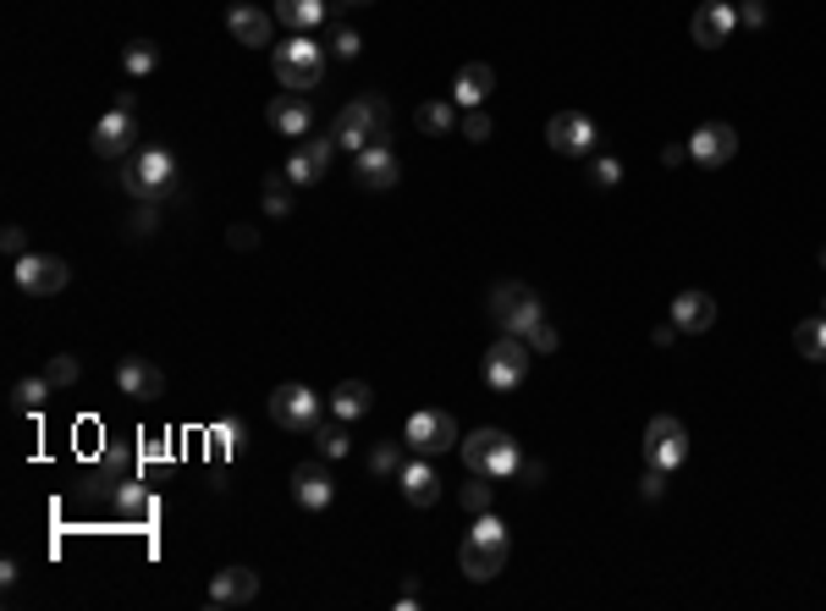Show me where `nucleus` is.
I'll return each mask as SVG.
<instances>
[{
    "mask_svg": "<svg viewBox=\"0 0 826 611\" xmlns=\"http://www.w3.org/2000/svg\"><path fill=\"white\" fill-rule=\"evenodd\" d=\"M508 551H513V540H508V523L496 518V512H474V529L463 535V551H458L463 573H468L474 584H490L496 573L508 568Z\"/></svg>",
    "mask_w": 826,
    "mask_h": 611,
    "instance_id": "1",
    "label": "nucleus"
},
{
    "mask_svg": "<svg viewBox=\"0 0 826 611\" xmlns=\"http://www.w3.org/2000/svg\"><path fill=\"white\" fill-rule=\"evenodd\" d=\"M386 133H391V105L380 95H359V100H348L337 111V133H330V138H337V149L359 154L370 144H386Z\"/></svg>",
    "mask_w": 826,
    "mask_h": 611,
    "instance_id": "2",
    "label": "nucleus"
},
{
    "mask_svg": "<svg viewBox=\"0 0 826 611\" xmlns=\"http://www.w3.org/2000/svg\"><path fill=\"white\" fill-rule=\"evenodd\" d=\"M271 66H276V83L287 95H303V89H314V83L325 77V50L309 34H292L287 45H276Z\"/></svg>",
    "mask_w": 826,
    "mask_h": 611,
    "instance_id": "3",
    "label": "nucleus"
},
{
    "mask_svg": "<svg viewBox=\"0 0 826 611\" xmlns=\"http://www.w3.org/2000/svg\"><path fill=\"white\" fill-rule=\"evenodd\" d=\"M122 188L133 199H165L177 188V160L172 149H138L127 165H122Z\"/></svg>",
    "mask_w": 826,
    "mask_h": 611,
    "instance_id": "4",
    "label": "nucleus"
},
{
    "mask_svg": "<svg viewBox=\"0 0 826 611\" xmlns=\"http://www.w3.org/2000/svg\"><path fill=\"white\" fill-rule=\"evenodd\" d=\"M490 320L502 325L508 336H524L535 320H546V309H540V298H535V287H524V282H496L490 287Z\"/></svg>",
    "mask_w": 826,
    "mask_h": 611,
    "instance_id": "5",
    "label": "nucleus"
},
{
    "mask_svg": "<svg viewBox=\"0 0 826 611\" xmlns=\"http://www.w3.org/2000/svg\"><path fill=\"white\" fill-rule=\"evenodd\" d=\"M402 441L420 452V458H436V452H452V447L463 441V429H458V419H452L447 408H420V413L408 419Z\"/></svg>",
    "mask_w": 826,
    "mask_h": 611,
    "instance_id": "6",
    "label": "nucleus"
},
{
    "mask_svg": "<svg viewBox=\"0 0 826 611\" xmlns=\"http://www.w3.org/2000/svg\"><path fill=\"white\" fill-rule=\"evenodd\" d=\"M644 463L667 469V474L689 463V429H684V419H673V413H655V419L644 424Z\"/></svg>",
    "mask_w": 826,
    "mask_h": 611,
    "instance_id": "7",
    "label": "nucleus"
},
{
    "mask_svg": "<svg viewBox=\"0 0 826 611\" xmlns=\"http://www.w3.org/2000/svg\"><path fill=\"white\" fill-rule=\"evenodd\" d=\"M524 375H529V341L502 331V341L485 353V386H490V391H518Z\"/></svg>",
    "mask_w": 826,
    "mask_h": 611,
    "instance_id": "8",
    "label": "nucleus"
},
{
    "mask_svg": "<svg viewBox=\"0 0 826 611\" xmlns=\"http://www.w3.org/2000/svg\"><path fill=\"white\" fill-rule=\"evenodd\" d=\"M265 408H271V419H276L281 429H292V435H309V429L320 424V397H314L303 381H287V386H276Z\"/></svg>",
    "mask_w": 826,
    "mask_h": 611,
    "instance_id": "9",
    "label": "nucleus"
},
{
    "mask_svg": "<svg viewBox=\"0 0 826 611\" xmlns=\"http://www.w3.org/2000/svg\"><path fill=\"white\" fill-rule=\"evenodd\" d=\"M66 282H72V271L55 253H23L17 259V287L28 298H55V292H66Z\"/></svg>",
    "mask_w": 826,
    "mask_h": 611,
    "instance_id": "10",
    "label": "nucleus"
},
{
    "mask_svg": "<svg viewBox=\"0 0 826 611\" xmlns=\"http://www.w3.org/2000/svg\"><path fill=\"white\" fill-rule=\"evenodd\" d=\"M330 160H337V138H298V149L287 154V183L292 188H314Z\"/></svg>",
    "mask_w": 826,
    "mask_h": 611,
    "instance_id": "11",
    "label": "nucleus"
},
{
    "mask_svg": "<svg viewBox=\"0 0 826 611\" xmlns=\"http://www.w3.org/2000/svg\"><path fill=\"white\" fill-rule=\"evenodd\" d=\"M733 154H738V127H727V122H705V127H694V133H689V160H694V165L722 171Z\"/></svg>",
    "mask_w": 826,
    "mask_h": 611,
    "instance_id": "12",
    "label": "nucleus"
},
{
    "mask_svg": "<svg viewBox=\"0 0 826 611\" xmlns=\"http://www.w3.org/2000/svg\"><path fill=\"white\" fill-rule=\"evenodd\" d=\"M546 144H551L556 154H590V149H596V122H590L585 111H556V116L546 122Z\"/></svg>",
    "mask_w": 826,
    "mask_h": 611,
    "instance_id": "13",
    "label": "nucleus"
},
{
    "mask_svg": "<svg viewBox=\"0 0 826 611\" xmlns=\"http://www.w3.org/2000/svg\"><path fill=\"white\" fill-rule=\"evenodd\" d=\"M733 28H738V7H733V0H705V7L694 12V23H689V34H694L700 50H722L733 39Z\"/></svg>",
    "mask_w": 826,
    "mask_h": 611,
    "instance_id": "14",
    "label": "nucleus"
},
{
    "mask_svg": "<svg viewBox=\"0 0 826 611\" xmlns=\"http://www.w3.org/2000/svg\"><path fill=\"white\" fill-rule=\"evenodd\" d=\"M292 501H298L303 512H325L330 501H337V479H330L325 458H320V463H298V469H292Z\"/></svg>",
    "mask_w": 826,
    "mask_h": 611,
    "instance_id": "15",
    "label": "nucleus"
},
{
    "mask_svg": "<svg viewBox=\"0 0 826 611\" xmlns=\"http://www.w3.org/2000/svg\"><path fill=\"white\" fill-rule=\"evenodd\" d=\"M260 595V573L254 568H221L215 578H210V606L215 611H231V606H248V600H254Z\"/></svg>",
    "mask_w": 826,
    "mask_h": 611,
    "instance_id": "16",
    "label": "nucleus"
},
{
    "mask_svg": "<svg viewBox=\"0 0 826 611\" xmlns=\"http://www.w3.org/2000/svg\"><path fill=\"white\" fill-rule=\"evenodd\" d=\"M133 133H138V122H133V111H105L100 122H95V133H89V144H95V154L100 160H122L127 149H133Z\"/></svg>",
    "mask_w": 826,
    "mask_h": 611,
    "instance_id": "17",
    "label": "nucleus"
},
{
    "mask_svg": "<svg viewBox=\"0 0 826 611\" xmlns=\"http://www.w3.org/2000/svg\"><path fill=\"white\" fill-rule=\"evenodd\" d=\"M353 177H359V188H370V194H386V188H397V154L386 149V144H370V149H359L353 154Z\"/></svg>",
    "mask_w": 826,
    "mask_h": 611,
    "instance_id": "18",
    "label": "nucleus"
},
{
    "mask_svg": "<svg viewBox=\"0 0 826 611\" xmlns=\"http://www.w3.org/2000/svg\"><path fill=\"white\" fill-rule=\"evenodd\" d=\"M116 386H122V397L154 402V397H165V370H154L149 359H122L116 364Z\"/></svg>",
    "mask_w": 826,
    "mask_h": 611,
    "instance_id": "19",
    "label": "nucleus"
},
{
    "mask_svg": "<svg viewBox=\"0 0 826 611\" xmlns=\"http://www.w3.org/2000/svg\"><path fill=\"white\" fill-rule=\"evenodd\" d=\"M271 12H260V7H231L226 12V34L237 39V45H248V50H265L271 45Z\"/></svg>",
    "mask_w": 826,
    "mask_h": 611,
    "instance_id": "20",
    "label": "nucleus"
},
{
    "mask_svg": "<svg viewBox=\"0 0 826 611\" xmlns=\"http://www.w3.org/2000/svg\"><path fill=\"white\" fill-rule=\"evenodd\" d=\"M490 89H496V72H490L485 61H468V66L452 77V105H463V111H479V105L490 100Z\"/></svg>",
    "mask_w": 826,
    "mask_h": 611,
    "instance_id": "21",
    "label": "nucleus"
},
{
    "mask_svg": "<svg viewBox=\"0 0 826 611\" xmlns=\"http://www.w3.org/2000/svg\"><path fill=\"white\" fill-rule=\"evenodd\" d=\"M667 320H673L678 331L700 336V331H711V325H716V298H711V292H678Z\"/></svg>",
    "mask_w": 826,
    "mask_h": 611,
    "instance_id": "22",
    "label": "nucleus"
},
{
    "mask_svg": "<svg viewBox=\"0 0 826 611\" xmlns=\"http://www.w3.org/2000/svg\"><path fill=\"white\" fill-rule=\"evenodd\" d=\"M397 479H402V496H408V507H436V501H441V474L430 469V458L408 463Z\"/></svg>",
    "mask_w": 826,
    "mask_h": 611,
    "instance_id": "23",
    "label": "nucleus"
},
{
    "mask_svg": "<svg viewBox=\"0 0 826 611\" xmlns=\"http://www.w3.org/2000/svg\"><path fill=\"white\" fill-rule=\"evenodd\" d=\"M271 127H276V133H287V138H309V133H314V111H309V100H303V95H281V100H271Z\"/></svg>",
    "mask_w": 826,
    "mask_h": 611,
    "instance_id": "24",
    "label": "nucleus"
},
{
    "mask_svg": "<svg viewBox=\"0 0 826 611\" xmlns=\"http://www.w3.org/2000/svg\"><path fill=\"white\" fill-rule=\"evenodd\" d=\"M508 441V429H496V424H485V429H474V435H463L458 441V452H463V463H468V474H485V463H490V452Z\"/></svg>",
    "mask_w": 826,
    "mask_h": 611,
    "instance_id": "25",
    "label": "nucleus"
},
{
    "mask_svg": "<svg viewBox=\"0 0 826 611\" xmlns=\"http://www.w3.org/2000/svg\"><path fill=\"white\" fill-rule=\"evenodd\" d=\"M375 408V391H370V381H342L337 391H330V413H337V419H364Z\"/></svg>",
    "mask_w": 826,
    "mask_h": 611,
    "instance_id": "26",
    "label": "nucleus"
},
{
    "mask_svg": "<svg viewBox=\"0 0 826 611\" xmlns=\"http://www.w3.org/2000/svg\"><path fill=\"white\" fill-rule=\"evenodd\" d=\"M309 435H314V452H320L325 463H337V458H348V452H353V441H348V419H330V424L320 419Z\"/></svg>",
    "mask_w": 826,
    "mask_h": 611,
    "instance_id": "27",
    "label": "nucleus"
},
{
    "mask_svg": "<svg viewBox=\"0 0 826 611\" xmlns=\"http://www.w3.org/2000/svg\"><path fill=\"white\" fill-rule=\"evenodd\" d=\"M276 17L292 28V34H309L325 23V0H276Z\"/></svg>",
    "mask_w": 826,
    "mask_h": 611,
    "instance_id": "28",
    "label": "nucleus"
},
{
    "mask_svg": "<svg viewBox=\"0 0 826 611\" xmlns=\"http://www.w3.org/2000/svg\"><path fill=\"white\" fill-rule=\"evenodd\" d=\"M122 479H133V447H105L100 469H95V485H122Z\"/></svg>",
    "mask_w": 826,
    "mask_h": 611,
    "instance_id": "29",
    "label": "nucleus"
},
{
    "mask_svg": "<svg viewBox=\"0 0 826 611\" xmlns=\"http://www.w3.org/2000/svg\"><path fill=\"white\" fill-rule=\"evenodd\" d=\"M116 512H122V518H154V496H149V485L122 479V485H116Z\"/></svg>",
    "mask_w": 826,
    "mask_h": 611,
    "instance_id": "30",
    "label": "nucleus"
},
{
    "mask_svg": "<svg viewBox=\"0 0 826 611\" xmlns=\"http://www.w3.org/2000/svg\"><path fill=\"white\" fill-rule=\"evenodd\" d=\"M154 66H160V45H154V39H133V45L122 50V72H127V77H149Z\"/></svg>",
    "mask_w": 826,
    "mask_h": 611,
    "instance_id": "31",
    "label": "nucleus"
},
{
    "mask_svg": "<svg viewBox=\"0 0 826 611\" xmlns=\"http://www.w3.org/2000/svg\"><path fill=\"white\" fill-rule=\"evenodd\" d=\"M793 347H799L804 359H815V364H821V359H826V314L804 320V325L793 331Z\"/></svg>",
    "mask_w": 826,
    "mask_h": 611,
    "instance_id": "32",
    "label": "nucleus"
},
{
    "mask_svg": "<svg viewBox=\"0 0 826 611\" xmlns=\"http://www.w3.org/2000/svg\"><path fill=\"white\" fill-rule=\"evenodd\" d=\"M413 122H420V133H430V138H436V133H452V122H458V116H452V100H425L420 111H413Z\"/></svg>",
    "mask_w": 826,
    "mask_h": 611,
    "instance_id": "33",
    "label": "nucleus"
},
{
    "mask_svg": "<svg viewBox=\"0 0 826 611\" xmlns=\"http://www.w3.org/2000/svg\"><path fill=\"white\" fill-rule=\"evenodd\" d=\"M518 469H524V452H518V441H513V435H508V441H502V447H496V452H490V463H485V474H490V479H513Z\"/></svg>",
    "mask_w": 826,
    "mask_h": 611,
    "instance_id": "34",
    "label": "nucleus"
},
{
    "mask_svg": "<svg viewBox=\"0 0 826 611\" xmlns=\"http://www.w3.org/2000/svg\"><path fill=\"white\" fill-rule=\"evenodd\" d=\"M50 391H55V386H50V375H28V381H17V386H12V402L28 413V408H45V402H50Z\"/></svg>",
    "mask_w": 826,
    "mask_h": 611,
    "instance_id": "35",
    "label": "nucleus"
},
{
    "mask_svg": "<svg viewBox=\"0 0 826 611\" xmlns=\"http://www.w3.org/2000/svg\"><path fill=\"white\" fill-rule=\"evenodd\" d=\"M490 501H496V479H490V474H468L463 507H468V512H490Z\"/></svg>",
    "mask_w": 826,
    "mask_h": 611,
    "instance_id": "36",
    "label": "nucleus"
},
{
    "mask_svg": "<svg viewBox=\"0 0 826 611\" xmlns=\"http://www.w3.org/2000/svg\"><path fill=\"white\" fill-rule=\"evenodd\" d=\"M265 215H276V221L292 215V183H287V171L265 183Z\"/></svg>",
    "mask_w": 826,
    "mask_h": 611,
    "instance_id": "37",
    "label": "nucleus"
},
{
    "mask_svg": "<svg viewBox=\"0 0 826 611\" xmlns=\"http://www.w3.org/2000/svg\"><path fill=\"white\" fill-rule=\"evenodd\" d=\"M524 341H529V353H556V347H562V336H556L551 320H535V325L524 331Z\"/></svg>",
    "mask_w": 826,
    "mask_h": 611,
    "instance_id": "38",
    "label": "nucleus"
},
{
    "mask_svg": "<svg viewBox=\"0 0 826 611\" xmlns=\"http://www.w3.org/2000/svg\"><path fill=\"white\" fill-rule=\"evenodd\" d=\"M154 226H160V199H138V210L127 215V232H133V237H149Z\"/></svg>",
    "mask_w": 826,
    "mask_h": 611,
    "instance_id": "39",
    "label": "nucleus"
},
{
    "mask_svg": "<svg viewBox=\"0 0 826 611\" xmlns=\"http://www.w3.org/2000/svg\"><path fill=\"white\" fill-rule=\"evenodd\" d=\"M45 375H50V386L61 391V386H77V375H83V364H77L72 353H55V359L45 364Z\"/></svg>",
    "mask_w": 826,
    "mask_h": 611,
    "instance_id": "40",
    "label": "nucleus"
},
{
    "mask_svg": "<svg viewBox=\"0 0 826 611\" xmlns=\"http://www.w3.org/2000/svg\"><path fill=\"white\" fill-rule=\"evenodd\" d=\"M370 474H402V452H397L391 441H380V447L370 452Z\"/></svg>",
    "mask_w": 826,
    "mask_h": 611,
    "instance_id": "41",
    "label": "nucleus"
},
{
    "mask_svg": "<svg viewBox=\"0 0 826 611\" xmlns=\"http://www.w3.org/2000/svg\"><path fill=\"white\" fill-rule=\"evenodd\" d=\"M639 496H644V501H661V496H667V469H655V463H650V469H644V479H639Z\"/></svg>",
    "mask_w": 826,
    "mask_h": 611,
    "instance_id": "42",
    "label": "nucleus"
},
{
    "mask_svg": "<svg viewBox=\"0 0 826 611\" xmlns=\"http://www.w3.org/2000/svg\"><path fill=\"white\" fill-rule=\"evenodd\" d=\"M590 177H596L601 188H617V183H623V160H617V154H606V160H596V171H590Z\"/></svg>",
    "mask_w": 826,
    "mask_h": 611,
    "instance_id": "43",
    "label": "nucleus"
},
{
    "mask_svg": "<svg viewBox=\"0 0 826 611\" xmlns=\"http://www.w3.org/2000/svg\"><path fill=\"white\" fill-rule=\"evenodd\" d=\"M490 133H496V127H490V116H485V105H479V111H468V116H463V138H474V144H485V138H490Z\"/></svg>",
    "mask_w": 826,
    "mask_h": 611,
    "instance_id": "44",
    "label": "nucleus"
},
{
    "mask_svg": "<svg viewBox=\"0 0 826 611\" xmlns=\"http://www.w3.org/2000/svg\"><path fill=\"white\" fill-rule=\"evenodd\" d=\"M738 23L743 28H766V0H738Z\"/></svg>",
    "mask_w": 826,
    "mask_h": 611,
    "instance_id": "45",
    "label": "nucleus"
},
{
    "mask_svg": "<svg viewBox=\"0 0 826 611\" xmlns=\"http://www.w3.org/2000/svg\"><path fill=\"white\" fill-rule=\"evenodd\" d=\"M210 441H221V452H231V447L242 441V424H237V419H226V424H215V429H210Z\"/></svg>",
    "mask_w": 826,
    "mask_h": 611,
    "instance_id": "46",
    "label": "nucleus"
},
{
    "mask_svg": "<svg viewBox=\"0 0 826 611\" xmlns=\"http://www.w3.org/2000/svg\"><path fill=\"white\" fill-rule=\"evenodd\" d=\"M330 50H337V55H342V61H353V55H359V50H364V39H359V34H353V28H342V34H337V39H330Z\"/></svg>",
    "mask_w": 826,
    "mask_h": 611,
    "instance_id": "47",
    "label": "nucleus"
},
{
    "mask_svg": "<svg viewBox=\"0 0 826 611\" xmlns=\"http://www.w3.org/2000/svg\"><path fill=\"white\" fill-rule=\"evenodd\" d=\"M0 248H7L12 259H23V253H28V237H23V226H7V232H0Z\"/></svg>",
    "mask_w": 826,
    "mask_h": 611,
    "instance_id": "48",
    "label": "nucleus"
},
{
    "mask_svg": "<svg viewBox=\"0 0 826 611\" xmlns=\"http://www.w3.org/2000/svg\"><path fill=\"white\" fill-rule=\"evenodd\" d=\"M650 336H655V347H673V341H678V325H673V320H661Z\"/></svg>",
    "mask_w": 826,
    "mask_h": 611,
    "instance_id": "49",
    "label": "nucleus"
},
{
    "mask_svg": "<svg viewBox=\"0 0 826 611\" xmlns=\"http://www.w3.org/2000/svg\"><path fill=\"white\" fill-rule=\"evenodd\" d=\"M254 242H260L254 226H231V248H254Z\"/></svg>",
    "mask_w": 826,
    "mask_h": 611,
    "instance_id": "50",
    "label": "nucleus"
},
{
    "mask_svg": "<svg viewBox=\"0 0 826 611\" xmlns=\"http://www.w3.org/2000/svg\"><path fill=\"white\" fill-rule=\"evenodd\" d=\"M689 160V144H667V149H661V165H684Z\"/></svg>",
    "mask_w": 826,
    "mask_h": 611,
    "instance_id": "51",
    "label": "nucleus"
},
{
    "mask_svg": "<svg viewBox=\"0 0 826 611\" xmlns=\"http://www.w3.org/2000/svg\"><path fill=\"white\" fill-rule=\"evenodd\" d=\"M397 606H402V611H413V606H420V589H413V584H402V595H397Z\"/></svg>",
    "mask_w": 826,
    "mask_h": 611,
    "instance_id": "52",
    "label": "nucleus"
},
{
    "mask_svg": "<svg viewBox=\"0 0 826 611\" xmlns=\"http://www.w3.org/2000/svg\"><path fill=\"white\" fill-rule=\"evenodd\" d=\"M342 7H370V0H342Z\"/></svg>",
    "mask_w": 826,
    "mask_h": 611,
    "instance_id": "53",
    "label": "nucleus"
},
{
    "mask_svg": "<svg viewBox=\"0 0 826 611\" xmlns=\"http://www.w3.org/2000/svg\"><path fill=\"white\" fill-rule=\"evenodd\" d=\"M821 265H826V242H821Z\"/></svg>",
    "mask_w": 826,
    "mask_h": 611,
    "instance_id": "54",
    "label": "nucleus"
},
{
    "mask_svg": "<svg viewBox=\"0 0 826 611\" xmlns=\"http://www.w3.org/2000/svg\"><path fill=\"white\" fill-rule=\"evenodd\" d=\"M821 314H826V303H821Z\"/></svg>",
    "mask_w": 826,
    "mask_h": 611,
    "instance_id": "55",
    "label": "nucleus"
}]
</instances>
